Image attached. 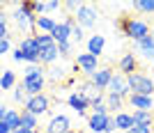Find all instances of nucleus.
<instances>
[{
  "mask_svg": "<svg viewBox=\"0 0 154 133\" xmlns=\"http://www.w3.org/2000/svg\"><path fill=\"white\" fill-rule=\"evenodd\" d=\"M67 133H76V131H67Z\"/></svg>",
  "mask_w": 154,
  "mask_h": 133,
  "instance_id": "46",
  "label": "nucleus"
},
{
  "mask_svg": "<svg viewBox=\"0 0 154 133\" xmlns=\"http://www.w3.org/2000/svg\"><path fill=\"white\" fill-rule=\"evenodd\" d=\"M117 28L122 30L124 37H131L134 41H138V39H143V37L149 35V26L145 21L134 19V16H122V19L117 21Z\"/></svg>",
  "mask_w": 154,
  "mask_h": 133,
  "instance_id": "2",
  "label": "nucleus"
},
{
  "mask_svg": "<svg viewBox=\"0 0 154 133\" xmlns=\"http://www.w3.org/2000/svg\"><path fill=\"white\" fill-rule=\"evenodd\" d=\"M21 126L28 128V131H35V128H37V117L32 113H28V110H23V113H21Z\"/></svg>",
  "mask_w": 154,
  "mask_h": 133,
  "instance_id": "26",
  "label": "nucleus"
},
{
  "mask_svg": "<svg viewBox=\"0 0 154 133\" xmlns=\"http://www.w3.org/2000/svg\"><path fill=\"white\" fill-rule=\"evenodd\" d=\"M152 39H154V30H152Z\"/></svg>",
  "mask_w": 154,
  "mask_h": 133,
  "instance_id": "47",
  "label": "nucleus"
},
{
  "mask_svg": "<svg viewBox=\"0 0 154 133\" xmlns=\"http://www.w3.org/2000/svg\"><path fill=\"white\" fill-rule=\"evenodd\" d=\"M117 128H115V122H113V117H110V122H108V126H106V133H115Z\"/></svg>",
  "mask_w": 154,
  "mask_h": 133,
  "instance_id": "39",
  "label": "nucleus"
},
{
  "mask_svg": "<svg viewBox=\"0 0 154 133\" xmlns=\"http://www.w3.org/2000/svg\"><path fill=\"white\" fill-rule=\"evenodd\" d=\"M64 74H67L64 67H53V69L48 71V78H51V80H60V78H64Z\"/></svg>",
  "mask_w": 154,
  "mask_h": 133,
  "instance_id": "30",
  "label": "nucleus"
},
{
  "mask_svg": "<svg viewBox=\"0 0 154 133\" xmlns=\"http://www.w3.org/2000/svg\"><path fill=\"white\" fill-rule=\"evenodd\" d=\"M76 69H81L85 76H92L97 69H99V57L90 55V53H81L76 57Z\"/></svg>",
  "mask_w": 154,
  "mask_h": 133,
  "instance_id": "10",
  "label": "nucleus"
},
{
  "mask_svg": "<svg viewBox=\"0 0 154 133\" xmlns=\"http://www.w3.org/2000/svg\"><path fill=\"white\" fill-rule=\"evenodd\" d=\"M152 64H154V60H152Z\"/></svg>",
  "mask_w": 154,
  "mask_h": 133,
  "instance_id": "48",
  "label": "nucleus"
},
{
  "mask_svg": "<svg viewBox=\"0 0 154 133\" xmlns=\"http://www.w3.org/2000/svg\"><path fill=\"white\" fill-rule=\"evenodd\" d=\"M90 108H92V115H108L106 103H97V106H90Z\"/></svg>",
  "mask_w": 154,
  "mask_h": 133,
  "instance_id": "31",
  "label": "nucleus"
},
{
  "mask_svg": "<svg viewBox=\"0 0 154 133\" xmlns=\"http://www.w3.org/2000/svg\"><path fill=\"white\" fill-rule=\"evenodd\" d=\"M71 37L76 39V41H83V28L74 26V30H71Z\"/></svg>",
  "mask_w": 154,
  "mask_h": 133,
  "instance_id": "35",
  "label": "nucleus"
},
{
  "mask_svg": "<svg viewBox=\"0 0 154 133\" xmlns=\"http://www.w3.org/2000/svg\"><path fill=\"white\" fill-rule=\"evenodd\" d=\"M14 21H16V23H19V28H23V30L35 28V16H32L30 12H26L23 7H19V9L14 12Z\"/></svg>",
  "mask_w": 154,
  "mask_h": 133,
  "instance_id": "18",
  "label": "nucleus"
},
{
  "mask_svg": "<svg viewBox=\"0 0 154 133\" xmlns=\"http://www.w3.org/2000/svg\"><path fill=\"white\" fill-rule=\"evenodd\" d=\"M127 83H129L131 94H143V96L154 94V80L145 74H131V76H127Z\"/></svg>",
  "mask_w": 154,
  "mask_h": 133,
  "instance_id": "3",
  "label": "nucleus"
},
{
  "mask_svg": "<svg viewBox=\"0 0 154 133\" xmlns=\"http://www.w3.org/2000/svg\"><path fill=\"white\" fill-rule=\"evenodd\" d=\"M19 51L23 53V60H26L28 64H39V44H37V39H35V37L21 39Z\"/></svg>",
  "mask_w": 154,
  "mask_h": 133,
  "instance_id": "4",
  "label": "nucleus"
},
{
  "mask_svg": "<svg viewBox=\"0 0 154 133\" xmlns=\"http://www.w3.org/2000/svg\"><path fill=\"white\" fill-rule=\"evenodd\" d=\"M103 103H106V108H108V110H110L113 115H117V113H122L124 99H122V96H115V94H106Z\"/></svg>",
  "mask_w": 154,
  "mask_h": 133,
  "instance_id": "24",
  "label": "nucleus"
},
{
  "mask_svg": "<svg viewBox=\"0 0 154 133\" xmlns=\"http://www.w3.org/2000/svg\"><path fill=\"white\" fill-rule=\"evenodd\" d=\"M78 92L83 94V99H85L88 103H90V106H97V103H103V99H106V96H103V89H99L97 85H92L90 80H88V83H83Z\"/></svg>",
  "mask_w": 154,
  "mask_h": 133,
  "instance_id": "9",
  "label": "nucleus"
},
{
  "mask_svg": "<svg viewBox=\"0 0 154 133\" xmlns=\"http://www.w3.org/2000/svg\"><path fill=\"white\" fill-rule=\"evenodd\" d=\"M35 39H37V44H39V51H42V48H46V46H53V44H55L51 35H42V32H39V35H35Z\"/></svg>",
  "mask_w": 154,
  "mask_h": 133,
  "instance_id": "29",
  "label": "nucleus"
},
{
  "mask_svg": "<svg viewBox=\"0 0 154 133\" xmlns=\"http://www.w3.org/2000/svg\"><path fill=\"white\" fill-rule=\"evenodd\" d=\"M134 7L143 14H154V0H140V2H136Z\"/></svg>",
  "mask_w": 154,
  "mask_h": 133,
  "instance_id": "28",
  "label": "nucleus"
},
{
  "mask_svg": "<svg viewBox=\"0 0 154 133\" xmlns=\"http://www.w3.org/2000/svg\"><path fill=\"white\" fill-rule=\"evenodd\" d=\"M48 106H51V99L46 94H37V96H28L26 99V108H23V110H28V113H32L35 117H39V115L48 113Z\"/></svg>",
  "mask_w": 154,
  "mask_h": 133,
  "instance_id": "5",
  "label": "nucleus"
},
{
  "mask_svg": "<svg viewBox=\"0 0 154 133\" xmlns=\"http://www.w3.org/2000/svg\"><path fill=\"white\" fill-rule=\"evenodd\" d=\"M0 133H12V131H9V126H7L5 122H0Z\"/></svg>",
  "mask_w": 154,
  "mask_h": 133,
  "instance_id": "42",
  "label": "nucleus"
},
{
  "mask_svg": "<svg viewBox=\"0 0 154 133\" xmlns=\"http://www.w3.org/2000/svg\"><path fill=\"white\" fill-rule=\"evenodd\" d=\"M9 48H12V41L9 39H0V57L5 55V53H9Z\"/></svg>",
  "mask_w": 154,
  "mask_h": 133,
  "instance_id": "33",
  "label": "nucleus"
},
{
  "mask_svg": "<svg viewBox=\"0 0 154 133\" xmlns=\"http://www.w3.org/2000/svg\"><path fill=\"white\" fill-rule=\"evenodd\" d=\"M0 21H7V19H5V12H2V9H0Z\"/></svg>",
  "mask_w": 154,
  "mask_h": 133,
  "instance_id": "45",
  "label": "nucleus"
},
{
  "mask_svg": "<svg viewBox=\"0 0 154 133\" xmlns=\"http://www.w3.org/2000/svg\"><path fill=\"white\" fill-rule=\"evenodd\" d=\"M67 131H71V122L67 115H55L46 124V133H67Z\"/></svg>",
  "mask_w": 154,
  "mask_h": 133,
  "instance_id": "11",
  "label": "nucleus"
},
{
  "mask_svg": "<svg viewBox=\"0 0 154 133\" xmlns=\"http://www.w3.org/2000/svg\"><path fill=\"white\" fill-rule=\"evenodd\" d=\"M120 74L122 76H131V74H138V57L134 55V53H124L122 57H120Z\"/></svg>",
  "mask_w": 154,
  "mask_h": 133,
  "instance_id": "13",
  "label": "nucleus"
},
{
  "mask_svg": "<svg viewBox=\"0 0 154 133\" xmlns=\"http://www.w3.org/2000/svg\"><path fill=\"white\" fill-rule=\"evenodd\" d=\"M23 99H26V89H23V87H16V89H14V101H23Z\"/></svg>",
  "mask_w": 154,
  "mask_h": 133,
  "instance_id": "34",
  "label": "nucleus"
},
{
  "mask_svg": "<svg viewBox=\"0 0 154 133\" xmlns=\"http://www.w3.org/2000/svg\"><path fill=\"white\" fill-rule=\"evenodd\" d=\"M136 51L140 53L143 57H147V60H154V39H152V35L138 39V41H136Z\"/></svg>",
  "mask_w": 154,
  "mask_h": 133,
  "instance_id": "17",
  "label": "nucleus"
},
{
  "mask_svg": "<svg viewBox=\"0 0 154 133\" xmlns=\"http://www.w3.org/2000/svg\"><path fill=\"white\" fill-rule=\"evenodd\" d=\"M67 103H69V108L74 110V113H78V115H85V110L90 108V103L83 99L81 92H71V94L67 96Z\"/></svg>",
  "mask_w": 154,
  "mask_h": 133,
  "instance_id": "15",
  "label": "nucleus"
},
{
  "mask_svg": "<svg viewBox=\"0 0 154 133\" xmlns=\"http://www.w3.org/2000/svg\"><path fill=\"white\" fill-rule=\"evenodd\" d=\"M108 94H115V96H129L131 94V89H129V83H127V76H122L120 71L117 74H113V78H110V83H108Z\"/></svg>",
  "mask_w": 154,
  "mask_h": 133,
  "instance_id": "8",
  "label": "nucleus"
},
{
  "mask_svg": "<svg viewBox=\"0 0 154 133\" xmlns=\"http://www.w3.org/2000/svg\"><path fill=\"white\" fill-rule=\"evenodd\" d=\"M110 78H113V69H110V67H99V69L90 76V83L97 85L99 89H106L108 83H110Z\"/></svg>",
  "mask_w": 154,
  "mask_h": 133,
  "instance_id": "12",
  "label": "nucleus"
},
{
  "mask_svg": "<svg viewBox=\"0 0 154 133\" xmlns=\"http://www.w3.org/2000/svg\"><path fill=\"white\" fill-rule=\"evenodd\" d=\"M127 133H152V128H147V126H136V124H134Z\"/></svg>",
  "mask_w": 154,
  "mask_h": 133,
  "instance_id": "37",
  "label": "nucleus"
},
{
  "mask_svg": "<svg viewBox=\"0 0 154 133\" xmlns=\"http://www.w3.org/2000/svg\"><path fill=\"white\" fill-rule=\"evenodd\" d=\"M131 119H134L136 126H147V128H152V124H154V115H152V113H140V110H134Z\"/></svg>",
  "mask_w": 154,
  "mask_h": 133,
  "instance_id": "22",
  "label": "nucleus"
},
{
  "mask_svg": "<svg viewBox=\"0 0 154 133\" xmlns=\"http://www.w3.org/2000/svg\"><path fill=\"white\" fill-rule=\"evenodd\" d=\"M14 83H16L14 71L5 69V71H2V76H0V87H2V89H12V87H14Z\"/></svg>",
  "mask_w": 154,
  "mask_h": 133,
  "instance_id": "27",
  "label": "nucleus"
},
{
  "mask_svg": "<svg viewBox=\"0 0 154 133\" xmlns=\"http://www.w3.org/2000/svg\"><path fill=\"white\" fill-rule=\"evenodd\" d=\"M7 110H9V108H5V106H0V122L5 119V113H7Z\"/></svg>",
  "mask_w": 154,
  "mask_h": 133,
  "instance_id": "43",
  "label": "nucleus"
},
{
  "mask_svg": "<svg viewBox=\"0 0 154 133\" xmlns=\"http://www.w3.org/2000/svg\"><path fill=\"white\" fill-rule=\"evenodd\" d=\"M74 19H76L78 28H94L97 26V12L92 9L90 5H81V7H78V12L74 14Z\"/></svg>",
  "mask_w": 154,
  "mask_h": 133,
  "instance_id": "7",
  "label": "nucleus"
},
{
  "mask_svg": "<svg viewBox=\"0 0 154 133\" xmlns=\"http://www.w3.org/2000/svg\"><path fill=\"white\" fill-rule=\"evenodd\" d=\"M21 87L26 89V94L30 96H37V94H44V87H46V76L39 64H28L26 74H23V83Z\"/></svg>",
  "mask_w": 154,
  "mask_h": 133,
  "instance_id": "1",
  "label": "nucleus"
},
{
  "mask_svg": "<svg viewBox=\"0 0 154 133\" xmlns=\"http://www.w3.org/2000/svg\"><path fill=\"white\" fill-rule=\"evenodd\" d=\"M14 60H16V62H26V60H23V53H21L19 48L14 51Z\"/></svg>",
  "mask_w": 154,
  "mask_h": 133,
  "instance_id": "40",
  "label": "nucleus"
},
{
  "mask_svg": "<svg viewBox=\"0 0 154 133\" xmlns=\"http://www.w3.org/2000/svg\"><path fill=\"white\" fill-rule=\"evenodd\" d=\"M60 7V2H55V0H53V2H46V12H53V9H58Z\"/></svg>",
  "mask_w": 154,
  "mask_h": 133,
  "instance_id": "38",
  "label": "nucleus"
},
{
  "mask_svg": "<svg viewBox=\"0 0 154 133\" xmlns=\"http://www.w3.org/2000/svg\"><path fill=\"white\" fill-rule=\"evenodd\" d=\"M35 28H37L42 35H51L53 28H55V21H53L51 16H37V19H35Z\"/></svg>",
  "mask_w": 154,
  "mask_h": 133,
  "instance_id": "23",
  "label": "nucleus"
},
{
  "mask_svg": "<svg viewBox=\"0 0 154 133\" xmlns=\"http://www.w3.org/2000/svg\"><path fill=\"white\" fill-rule=\"evenodd\" d=\"M12 133H35V131H28V128L21 126V128H16V131H12Z\"/></svg>",
  "mask_w": 154,
  "mask_h": 133,
  "instance_id": "44",
  "label": "nucleus"
},
{
  "mask_svg": "<svg viewBox=\"0 0 154 133\" xmlns=\"http://www.w3.org/2000/svg\"><path fill=\"white\" fill-rule=\"evenodd\" d=\"M0 39H9V30H7V21H0Z\"/></svg>",
  "mask_w": 154,
  "mask_h": 133,
  "instance_id": "36",
  "label": "nucleus"
},
{
  "mask_svg": "<svg viewBox=\"0 0 154 133\" xmlns=\"http://www.w3.org/2000/svg\"><path fill=\"white\" fill-rule=\"evenodd\" d=\"M64 7H67V9H76V12H78V7H81V5H78L76 0H71V2H67Z\"/></svg>",
  "mask_w": 154,
  "mask_h": 133,
  "instance_id": "41",
  "label": "nucleus"
},
{
  "mask_svg": "<svg viewBox=\"0 0 154 133\" xmlns=\"http://www.w3.org/2000/svg\"><path fill=\"white\" fill-rule=\"evenodd\" d=\"M58 57H60L58 44L46 46V48H42V51H39V62H42V64H55V60H58Z\"/></svg>",
  "mask_w": 154,
  "mask_h": 133,
  "instance_id": "20",
  "label": "nucleus"
},
{
  "mask_svg": "<svg viewBox=\"0 0 154 133\" xmlns=\"http://www.w3.org/2000/svg\"><path fill=\"white\" fill-rule=\"evenodd\" d=\"M74 26H76V19H74V16H67L62 23H55V28H53V32H51L53 41H55V44H60V41H69Z\"/></svg>",
  "mask_w": 154,
  "mask_h": 133,
  "instance_id": "6",
  "label": "nucleus"
},
{
  "mask_svg": "<svg viewBox=\"0 0 154 133\" xmlns=\"http://www.w3.org/2000/svg\"><path fill=\"white\" fill-rule=\"evenodd\" d=\"M108 122H110V115H90L88 117V126L94 133H106Z\"/></svg>",
  "mask_w": 154,
  "mask_h": 133,
  "instance_id": "16",
  "label": "nucleus"
},
{
  "mask_svg": "<svg viewBox=\"0 0 154 133\" xmlns=\"http://www.w3.org/2000/svg\"><path fill=\"white\" fill-rule=\"evenodd\" d=\"M69 48H71V44H69V41H60V44H58V53H60L62 57H67V55H69Z\"/></svg>",
  "mask_w": 154,
  "mask_h": 133,
  "instance_id": "32",
  "label": "nucleus"
},
{
  "mask_svg": "<svg viewBox=\"0 0 154 133\" xmlns=\"http://www.w3.org/2000/svg\"><path fill=\"white\" fill-rule=\"evenodd\" d=\"M2 122L9 126V131H16V128H21V113H16V110H7Z\"/></svg>",
  "mask_w": 154,
  "mask_h": 133,
  "instance_id": "25",
  "label": "nucleus"
},
{
  "mask_svg": "<svg viewBox=\"0 0 154 133\" xmlns=\"http://www.w3.org/2000/svg\"><path fill=\"white\" fill-rule=\"evenodd\" d=\"M103 46H106V39H103V35H92L90 39H88V53L94 57H99L103 53Z\"/></svg>",
  "mask_w": 154,
  "mask_h": 133,
  "instance_id": "19",
  "label": "nucleus"
},
{
  "mask_svg": "<svg viewBox=\"0 0 154 133\" xmlns=\"http://www.w3.org/2000/svg\"><path fill=\"white\" fill-rule=\"evenodd\" d=\"M129 103L140 110V113H152V106H154V99L152 96H143V94H129Z\"/></svg>",
  "mask_w": 154,
  "mask_h": 133,
  "instance_id": "14",
  "label": "nucleus"
},
{
  "mask_svg": "<svg viewBox=\"0 0 154 133\" xmlns=\"http://www.w3.org/2000/svg\"><path fill=\"white\" fill-rule=\"evenodd\" d=\"M113 122H115V128H117V131H124V133L134 126V119H131V115H129V113H117V115H113Z\"/></svg>",
  "mask_w": 154,
  "mask_h": 133,
  "instance_id": "21",
  "label": "nucleus"
}]
</instances>
